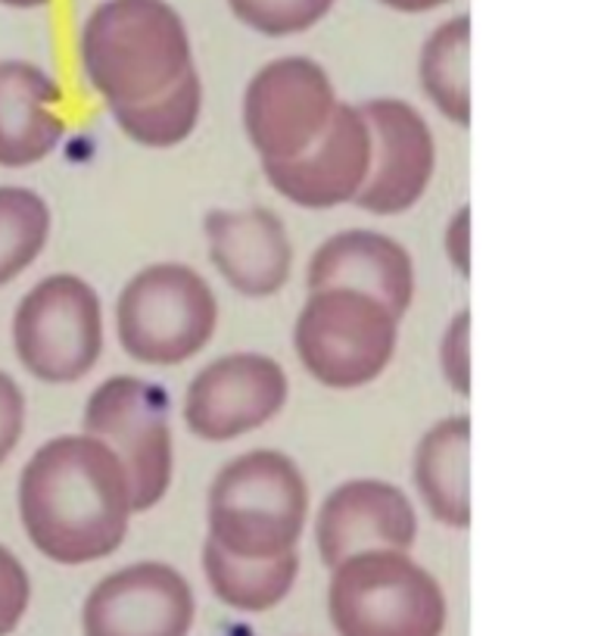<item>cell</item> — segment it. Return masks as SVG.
I'll return each mask as SVG.
<instances>
[{"instance_id": "7c38bea8", "label": "cell", "mask_w": 598, "mask_h": 636, "mask_svg": "<svg viewBox=\"0 0 598 636\" xmlns=\"http://www.w3.org/2000/svg\"><path fill=\"white\" fill-rule=\"evenodd\" d=\"M197 599L178 567L135 562L106 574L82 608L85 636H188Z\"/></svg>"}, {"instance_id": "ac0fdd59", "label": "cell", "mask_w": 598, "mask_h": 636, "mask_svg": "<svg viewBox=\"0 0 598 636\" xmlns=\"http://www.w3.org/2000/svg\"><path fill=\"white\" fill-rule=\"evenodd\" d=\"M471 418L449 415L440 418L415 447L411 481L430 515L452 531L471 528Z\"/></svg>"}, {"instance_id": "ba28073f", "label": "cell", "mask_w": 598, "mask_h": 636, "mask_svg": "<svg viewBox=\"0 0 598 636\" xmlns=\"http://www.w3.org/2000/svg\"><path fill=\"white\" fill-rule=\"evenodd\" d=\"M13 350L22 368L48 384L91 375L103 356V306L85 278L48 275L19 300Z\"/></svg>"}, {"instance_id": "4316f807", "label": "cell", "mask_w": 598, "mask_h": 636, "mask_svg": "<svg viewBox=\"0 0 598 636\" xmlns=\"http://www.w3.org/2000/svg\"><path fill=\"white\" fill-rule=\"evenodd\" d=\"M445 259L462 278L471 275V207H462L443 231Z\"/></svg>"}, {"instance_id": "7402d4cb", "label": "cell", "mask_w": 598, "mask_h": 636, "mask_svg": "<svg viewBox=\"0 0 598 636\" xmlns=\"http://www.w3.org/2000/svg\"><path fill=\"white\" fill-rule=\"evenodd\" d=\"M51 241V207L29 188H0V288L17 281Z\"/></svg>"}, {"instance_id": "2e32d148", "label": "cell", "mask_w": 598, "mask_h": 636, "mask_svg": "<svg viewBox=\"0 0 598 636\" xmlns=\"http://www.w3.org/2000/svg\"><path fill=\"white\" fill-rule=\"evenodd\" d=\"M308 291L349 288L377 296L394 315H406L415 300V262L402 243L371 228L331 234L308 259Z\"/></svg>"}, {"instance_id": "8fae6325", "label": "cell", "mask_w": 598, "mask_h": 636, "mask_svg": "<svg viewBox=\"0 0 598 636\" xmlns=\"http://www.w3.org/2000/svg\"><path fill=\"white\" fill-rule=\"evenodd\" d=\"M359 110L371 135V166L353 204L371 216L409 212L428 194L437 169V140L428 119L396 97H375Z\"/></svg>"}, {"instance_id": "484cf974", "label": "cell", "mask_w": 598, "mask_h": 636, "mask_svg": "<svg viewBox=\"0 0 598 636\" xmlns=\"http://www.w3.org/2000/svg\"><path fill=\"white\" fill-rule=\"evenodd\" d=\"M25 430V396L7 372H0V465L13 456Z\"/></svg>"}, {"instance_id": "e0dca14e", "label": "cell", "mask_w": 598, "mask_h": 636, "mask_svg": "<svg viewBox=\"0 0 598 636\" xmlns=\"http://www.w3.org/2000/svg\"><path fill=\"white\" fill-rule=\"evenodd\" d=\"M63 91L53 75L25 63L0 60V166L29 169L48 159L66 135L60 113Z\"/></svg>"}, {"instance_id": "ffe728a7", "label": "cell", "mask_w": 598, "mask_h": 636, "mask_svg": "<svg viewBox=\"0 0 598 636\" xmlns=\"http://www.w3.org/2000/svg\"><path fill=\"white\" fill-rule=\"evenodd\" d=\"M471 19L452 17L440 22L418 56V82L428 101L459 128L471 125Z\"/></svg>"}, {"instance_id": "d6986e66", "label": "cell", "mask_w": 598, "mask_h": 636, "mask_svg": "<svg viewBox=\"0 0 598 636\" xmlns=\"http://www.w3.org/2000/svg\"><path fill=\"white\" fill-rule=\"evenodd\" d=\"M203 574L209 590L238 612H269L287 599L300 574V555L281 552L272 559H243L206 540Z\"/></svg>"}, {"instance_id": "3957f363", "label": "cell", "mask_w": 598, "mask_h": 636, "mask_svg": "<svg viewBox=\"0 0 598 636\" xmlns=\"http://www.w3.org/2000/svg\"><path fill=\"white\" fill-rule=\"evenodd\" d=\"M308 521V483L277 449H250L209 483V540L231 555L272 559L296 550Z\"/></svg>"}, {"instance_id": "5b68a950", "label": "cell", "mask_w": 598, "mask_h": 636, "mask_svg": "<svg viewBox=\"0 0 598 636\" xmlns=\"http://www.w3.org/2000/svg\"><path fill=\"white\" fill-rule=\"evenodd\" d=\"M216 327V291L185 262H156L140 269L116 300L122 350L150 368H175L193 359L212 341Z\"/></svg>"}, {"instance_id": "4fadbf2b", "label": "cell", "mask_w": 598, "mask_h": 636, "mask_svg": "<svg viewBox=\"0 0 598 636\" xmlns=\"http://www.w3.org/2000/svg\"><path fill=\"white\" fill-rule=\"evenodd\" d=\"M371 135L359 106L337 104L325 132L291 159H262L265 178L284 200L303 209L353 204L368 178Z\"/></svg>"}, {"instance_id": "d4e9b609", "label": "cell", "mask_w": 598, "mask_h": 636, "mask_svg": "<svg viewBox=\"0 0 598 636\" xmlns=\"http://www.w3.org/2000/svg\"><path fill=\"white\" fill-rule=\"evenodd\" d=\"M32 581L13 552L0 546V636H10L29 612Z\"/></svg>"}, {"instance_id": "5bb4252c", "label": "cell", "mask_w": 598, "mask_h": 636, "mask_svg": "<svg viewBox=\"0 0 598 636\" xmlns=\"http://www.w3.org/2000/svg\"><path fill=\"white\" fill-rule=\"evenodd\" d=\"M418 540V512L402 487L356 478L334 487L315 518V546L327 567L368 550L409 552Z\"/></svg>"}, {"instance_id": "8992f818", "label": "cell", "mask_w": 598, "mask_h": 636, "mask_svg": "<svg viewBox=\"0 0 598 636\" xmlns=\"http://www.w3.org/2000/svg\"><path fill=\"white\" fill-rule=\"evenodd\" d=\"M399 315L377 296L349 288L308 291L293 325V346L312 378L331 390H359L396 356Z\"/></svg>"}, {"instance_id": "f1b7e54d", "label": "cell", "mask_w": 598, "mask_h": 636, "mask_svg": "<svg viewBox=\"0 0 598 636\" xmlns=\"http://www.w3.org/2000/svg\"><path fill=\"white\" fill-rule=\"evenodd\" d=\"M3 7H13V10H38V7H48L51 0H0Z\"/></svg>"}, {"instance_id": "52a82bcc", "label": "cell", "mask_w": 598, "mask_h": 636, "mask_svg": "<svg viewBox=\"0 0 598 636\" xmlns=\"http://www.w3.org/2000/svg\"><path fill=\"white\" fill-rule=\"evenodd\" d=\"M169 418L166 390L137 375H113L87 396L82 428L122 459L132 481L135 515L150 512L169 493L175 475Z\"/></svg>"}, {"instance_id": "44dd1931", "label": "cell", "mask_w": 598, "mask_h": 636, "mask_svg": "<svg viewBox=\"0 0 598 636\" xmlns=\"http://www.w3.org/2000/svg\"><path fill=\"white\" fill-rule=\"evenodd\" d=\"M113 119L128 138L150 147V150H169L178 147L197 132L203 116V79L197 66L188 70L171 87L156 94L150 101L137 104H116Z\"/></svg>"}, {"instance_id": "9a60e30c", "label": "cell", "mask_w": 598, "mask_h": 636, "mask_svg": "<svg viewBox=\"0 0 598 636\" xmlns=\"http://www.w3.org/2000/svg\"><path fill=\"white\" fill-rule=\"evenodd\" d=\"M203 231L216 272L240 296L265 300L284 291L291 281V234L272 209H212Z\"/></svg>"}, {"instance_id": "277c9868", "label": "cell", "mask_w": 598, "mask_h": 636, "mask_svg": "<svg viewBox=\"0 0 598 636\" xmlns=\"http://www.w3.org/2000/svg\"><path fill=\"white\" fill-rule=\"evenodd\" d=\"M327 615L337 636H443L445 593L402 550H368L331 567Z\"/></svg>"}, {"instance_id": "6da1fadb", "label": "cell", "mask_w": 598, "mask_h": 636, "mask_svg": "<svg viewBox=\"0 0 598 636\" xmlns=\"http://www.w3.org/2000/svg\"><path fill=\"white\" fill-rule=\"evenodd\" d=\"M135 515L122 459L91 434L34 449L19 475V518L32 546L56 565H91L119 550Z\"/></svg>"}, {"instance_id": "30bf717a", "label": "cell", "mask_w": 598, "mask_h": 636, "mask_svg": "<svg viewBox=\"0 0 598 636\" xmlns=\"http://www.w3.org/2000/svg\"><path fill=\"white\" fill-rule=\"evenodd\" d=\"M291 380L265 353H228L203 365L185 394V425L206 444L265 428L287 406Z\"/></svg>"}, {"instance_id": "7a4b0ae2", "label": "cell", "mask_w": 598, "mask_h": 636, "mask_svg": "<svg viewBox=\"0 0 598 636\" xmlns=\"http://www.w3.org/2000/svg\"><path fill=\"white\" fill-rule=\"evenodd\" d=\"M78 56L106 106L150 101L193 70L188 25L169 0H103L82 25Z\"/></svg>"}, {"instance_id": "9c48e42d", "label": "cell", "mask_w": 598, "mask_h": 636, "mask_svg": "<svg viewBox=\"0 0 598 636\" xmlns=\"http://www.w3.org/2000/svg\"><path fill=\"white\" fill-rule=\"evenodd\" d=\"M337 104L322 63L281 56L265 63L243 91V128L262 159H291L325 132Z\"/></svg>"}, {"instance_id": "83f0119b", "label": "cell", "mask_w": 598, "mask_h": 636, "mask_svg": "<svg viewBox=\"0 0 598 636\" xmlns=\"http://www.w3.org/2000/svg\"><path fill=\"white\" fill-rule=\"evenodd\" d=\"M384 7H390L396 13H430V10H440L452 0H380Z\"/></svg>"}, {"instance_id": "603a6c76", "label": "cell", "mask_w": 598, "mask_h": 636, "mask_svg": "<svg viewBox=\"0 0 598 636\" xmlns=\"http://www.w3.org/2000/svg\"><path fill=\"white\" fill-rule=\"evenodd\" d=\"M337 0H228L231 13L259 35L291 38L315 29Z\"/></svg>"}, {"instance_id": "cb8c5ba5", "label": "cell", "mask_w": 598, "mask_h": 636, "mask_svg": "<svg viewBox=\"0 0 598 636\" xmlns=\"http://www.w3.org/2000/svg\"><path fill=\"white\" fill-rule=\"evenodd\" d=\"M440 372L459 396H471V312H455L440 337Z\"/></svg>"}]
</instances>
